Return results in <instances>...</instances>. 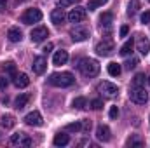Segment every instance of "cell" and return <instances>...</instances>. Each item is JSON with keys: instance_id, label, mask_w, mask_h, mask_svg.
<instances>
[{"instance_id": "cell-5", "label": "cell", "mask_w": 150, "mask_h": 148, "mask_svg": "<svg viewBox=\"0 0 150 148\" xmlns=\"http://www.w3.org/2000/svg\"><path fill=\"white\" fill-rule=\"evenodd\" d=\"M11 145H16V147H30L32 145V140L25 132H16V134L11 136Z\"/></svg>"}, {"instance_id": "cell-37", "label": "cell", "mask_w": 150, "mask_h": 148, "mask_svg": "<svg viewBox=\"0 0 150 148\" xmlns=\"http://www.w3.org/2000/svg\"><path fill=\"white\" fill-rule=\"evenodd\" d=\"M89 129H91V122H89V120H82V131L87 132Z\"/></svg>"}, {"instance_id": "cell-34", "label": "cell", "mask_w": 150, "mask_h": 148, "mask_svg": "<svg viewBox=\"0 0 150 148\" xmlns=\"http://www.w3.org/2000/svg\"><path fill=\"white\" fill-rule=\"evenodd\" d=\"M72 4H75V0H58V7H68V5H72Z\"/></svg>"}, {"instance_id": "cell-6", "label": "cell", "mask_w": 150, "mask_h": 148, "mask_svg": "<svg viewBox=\"0 0 150 148\" xmlns=\"http://www.w3.org/2000/svg\"><path fill=\"white\" fill-rule=\"evenodd\" d=\"M98 91L101 92V94H105V96H108V98H112V96H115L117 92H119V87L115 85V84H112V82H101L100 85H98Z\"/></svg>"}, {"instance_id": "cell-33", "label": "cell", "mask_w": 150, "mask_h": 148, "mask_svg": "<svg viewBox=\"0 0 150 148\" xmlns=\"http://www.w3.org/2000/svg\"><path fill=\"white\" fill-rule=\"evenodd\" d=\"M138 7H140V5H138V2L134 0L133 4H129V9H127V14H129V16H133V14H134V12L138 11Z\"/></svg>"}, {"instance_id": "cell-17", "label": "cell", "mask_w": 150, "mask_h": 148, "mask_svg": "<svg viewBox=\"0 0 150 148\" xmlns=\"http://www.w3.org/2000/svg\"><path fill=\"white\" fill-rule=\"evenodd\" d=\"M14 84H16V87L23 89V87H28V84H30V78H28V75H26V73H19V75H16V78H14Z\"/></svg>"}, {"instance_id": "cell-26", "label": "cell", "mask_w": 150, "mask_h": 148, "mask_svg": "<svg viewBox=\"0 0 150 148\" xmlns=\"http://www.w3.org/2000/svg\"><path fill=\"white\" fill-rule=\"evenodd\" d=\"M65 131H70V132H80L82 131V120L80 122H72L65 127Z\"/></svg>"}, {"instance_id": "cell-4", "label": "cell", "mask_w": 150, "mask_h": 148, "mask_svg": "<svg viewBox=\"0 0 150 148\" xmlns=\"http://www.w3.org/2000/svg\"><path fill=\"white\" fill-rule=\"evenodd\" d=\"M42 19V12L40 9H26L21 16V21L25 25H33V23H38Z\"/></svg>"}, {"instance_id": "cell-43", "label": "cell", "mask_w": 150, "mask_h": 148, "mask_svg": "<svg viewBox=\"0 0 150 148\" xmlns=\"http://www.w3.org/2000/svg\"><path fill=\"white\" fill-rule=\"evenodd\" d=\"M149 2H150V0H149Z\"/></svg>"}, {"instance_id": "cell-21", "label": "cell", "mask_w": 150, "mask_h": 148, "mask_svg": "<svg viewBox=\"0 0 150 148\" xmlns=\"http://www.w3.org/2000/svg\"><path fill=\"white\" fill-rule=\"evenodd\" d=\"M0 124H2L5 129H12L14 124H16V118H14L12 115H4V117L0 118Z\"/></svg>"}, {"instance_id": "cell-31", "label": "cell", "mask_w": 150, "mask_h": 148, "mask_svg": "<svg viewBox=\"0 0 150 148\" xmlns=\"http://www.w3.org/2000/svg\"><path fill=\"white\" fill-rule=\"evenodd\" d=\"M89 106H91L93 110H101V106H103V101H101V99H93V101L89 103Z\"/></svg>"}, {"instance_id": "cell-14", "label": "cell", "mask_w": 150, "mask_h": 148, "mask_svg": "<svg viewBox=\"0 0 150 148\" xmlns=\"http://www.w3.org/2000/svg\"><path fill=\"white\" fill-rule=\"evenodd\" d=\"M65 19H67V14H65V11L59 7V9H54L52 12H51V21L54 23V25H61V23H65Z\"/></svg>"}, {"instance_id": "cell-40", "label": "cell", "mask_w": 150, "mask_h": 148, "mask_svg": "<svg viewBox=\"0 0 150 148\" xmlns=\"http://www.w3.org/2000/svg\"><path fill=\"white\" fill-rule=\"evenodd\" d=\"M51 49H52V44H47V45H45V47H44L42 51H44V52H49Z\"/></svg>"}, {"instance_id": "cell-20", "label": "cell", "mask_w": 150, "mask_h": 148, "mask_svg": "<svg viewBox=\"0 0 150 148\" xmlns=\"http://www.w3.org/2000/svg\"><path fill=\"white\" fill-rule=\"evenodd\" d=\"M28 101H30V94H21V96H18V98H16V108H18V110H23V108L28 105Z\"/></svg>"}, {"instance_id": "cell-7", "label": "cell", "mask_w": 150, "mask_h": 148, "mask_svg": "<svg viewBox=\"0 0 150 148\" xmlns=\"http://www.w3.org/2000/svg\"><path fill=\"white\" fill-rule=\"evenodd\" d=\"M86 16H87V12H86L84 7H75V9L70 11V14H68V21L70 23H80V21L86 19Z\"/></svg>"}, {"instance_id": "cell-27", "label": "cell", "mask_w": 150, "mask_h": 148, "mask_svg": "<svg viewBox=\"0 0 150 148\" xmlns=\"http://www.w3.org/2000/svg\"><path fill=\"white\" fill-rule=\"evenodd\" d=\"M87 106V99L86 98H75L74 99V108H77V110H84Z\"/></svg>"}, {"instance_id": "cell-35", "label": "cell", "mask_w": 150, "mask_h": 148, "mask_svg": "<svg viewBox=\"0 0 150 148\" xmlns=\"http://www.w3.org/2000/svg\"><path fill=\"white\" fill-rule=\"evenodd\" d=\"M7 84H9L7 77H5V75H0V89H2V91H4V89L7 87Z\"/></svg>"}, {"instance_id": "cell-12", "label": "cell", "mask_w": 150, "mask_h": 148, "mask_svg": "<svg viewBox=\"0 0 150 148\" xmlns=\"http://www.w3.org/2000/svg\"><path fill=\"white\" fill-rule=\"evenodd\" d=\"M45 66H47V61H45V58L44 56H37L35 59H33V65H32V68H33V72L37 75H42L45 72Z\"/></svg>"}, {"instance_id": "cell-25", "label": "cell", "mask_w": 150, "mask_h": 148, "mask_svg": "<svg viewBox=\"0 0 150 148\" xmlns=\"http://www.w3.org/2000/svg\"><path fill=\"white\" fill-rule=\"evenodd\" d=\"M4 68H5V72H7V75L11 77V78H16V66H14V63L12 61H9V63H5L4 65Z\"/></svg>"}, {"instance_id": "cell-41", "label": "cell", "mask_w": 150, "mask_h": 148, "mask_svg": "<svg viewBox=\"0 0 150 148\" xmlns=\"http://www.w3.org/2000/svg\"><path fill=\"white\" fill-rule=\"evenodd\" d=\"M5 11V0H0V12Z\"/></svg>"}, {"instance_id": "cell-38", "label": "cell", "mask_w": 150, "mask_h": 148, "mask_svg": "<svg viewBox=\"0 0 150 148\" xmlns=\"http://www.w3.org/2000/svg\"><path fill=\"white\" fill-rule=\"evenodd\" d=\"M142 23H150V11L142 14Z\"/></svg>"}, {"instance_id": "cell-32", "label": "cell", "mask_w": 150, "mask_h": 148, "mask_svg": "<svg viewBox=\"0 0 150 148\" xmlns=\"http://www.w3.org/2000/svg\"><path fill=\"white\" fill-rule=\"evenodd\" d=\"M124 65H126V68H127V70H133V68L138 65V59H136V58H131V59H127Z\"/></svg>"}, {"instance_id": "cell-11", "label": "cell", "mask_w": 150, "mask_h": 148, "mask_svg": "<svg viewBox=\"0 0 150 148\" xmlns=\"http://www.w3.org/2000/svg\"><path fill=\"white\" fill-rule=\"evenodd\" d=\"M25 122L28 124V125H33V127H38V125H42V115H40V111H30L26 117H25Z\"/></svg>"}, {"instance_id": "cell-3", "label": "cell", "mask_w": 150, "mask_h": 148, "mask_svg": "<svg viewBox=\"0 0 150 148\" xmlns=\"http://www.w3.org/2000/svg\"><path fill=\"white\" fill-rule=\"evenodd\" d=\"M129 98L136 105H145L149 101V94H147V91L142 85H133L131 91H129Z\"/></svg>"}, {"instance_id": "cell-9", "label": "cell", "mask_w": 150, "mask_h": 148, "mask_svg": "<svg viewBox=\"0 0 150 148\" xmlns=\"http://www.w3.org/2000/svg\"><path fill=\"white\" fill-rule=\"evenodd\" d=\"M30 37H32V42H42V40H45V38L49 37V30L45 28V26H38V28H33L32 30V33H30Z\"/></svg>"}, {"instance_id": "cell-18", "label": "cell", "mask_w": 150, "mask_h": 148, "mask_svg": "<svg viewBox=\"0 0 150 148\" xmlns=\"http://www.w3.org/2000/svg\"><path fill=\"white\" fill-rule=\"evenodd\" d=\"M52 143H54L56 147H65V145H68V143H70V138H68V134L59 132V134H56V136H54Z\"/></svg>"}, {"instance_id": "cell-29", "label": "cell", "mask_w": 150, "mask_h": 148, "mask_svg": "<svg viewBox=\"0 0 150 148\" xmlns=\"http://www.w3.org/2000/svg\"><path fill=\"white\" fill-rule=\"evenodd\" d=\"M107 2H108V0H91V2H89V9L94 11L96 7H100V5H103V4H107Z\"/></svg>"}, {"instance_id": "cell-8", "label": "cell", "mask_w": 150, "mask_h": 148, "mask_svg": "<svg viewBox=\"0 0 150 148\" xmlns=\"http://www.w3.org/2000/svg\"><path fill=\"white\" fill-rule=\"evenodd\" d=\"M113 51V42L112 40H103L96 45V54L98 56H110Z\"/></svg>"}, {"instance_id": "cell-36", "label": "cell", "mask_w": 150, "mask_h": 148, "mask_svg": "<svg viewBox=\"0 0 150 148\" xmlns=\"http://www.w3.org/2000/svg\"><path fill=\"white\" fill-rule=\"evenodd\" d=\"M108 115H110V118H117V117H119V108H117V106H112Z\"/></svg>"}, {"instance_id": "cell-22", "label": "cell", "mask_w": 150, "mask_h": 148, "mask_svg": "<svg viewBox=\"0 0 150 148\" xmlns=\"http://www.w3.org/2000/svg\"><path fill=\"white\" fill-rule=\"evenodd\" d=\"M100 21H101L103 26H110L112 21H113V14L112 12H103V14L100 16Z\"/></svg>"}, {"instance_id": "cell-39", "label": "cell", "mask_w": 150, "mask_h": 148, "mask_svg": "<svg viewBox=\"0 0 150 148\" xmlns=\"http://www.w3.org/2000/svg\"><path fill=\"white\" fill-rule=\"evenodd\" d=\"M127 32H129V28H127V26L124 25V26L120 28V37H126V35H127Z\"/></svg>"}, {"instance_id": "cell-30", "label": "cell", "mask_w": 150, "mask_h": 148, "mask_svg": "<svg viewBox=\"0 0 150 148\" xmlns=\"http://www.w3.org/2000/svg\"><path fill=\"white\" fill-rule=\"evenodd\" d=\"M143 82H145V75L143 73H138L133 78V85H143Z\"/></svg>"}, {"instance_id": "cell-23", "label": "cell", "mask_w": 150, "mask_h": 148, "mask_svg": "<svg viewBox=\"0 0 150 148\" xmlns=\"http://www.w3.org/2000/svg\"><path fill=\"white\" fill-rule=\"evenodd\" d=\"M107 70H108V73L112 75V77H119L120 72H122V68H120V65H119V63H110Z\"/></svg>"}, {"instance_id": "cell-10", "label": "cell", "mask_w": 150, "mask_h": 148, "mask_svg": "<svg viewBox=\"0 0 150 148\" xmlns=\"http://www.w3.org/2000/svg\"><path fill=\"white\" fill-rule=\"evenodd\" d=\"M70 35H72V40L74 42H84L86 38L89 37V30L84 28V26H77V28H74L70 32Z\"/></svg>"}, {"instance_id": "cell-24", "label": "cell", "mask_w": 150, "mask_h": 148, "mask_svg": "<svg viewBox=\"0 0 150 148\" xmlns=\"http://www.w3.org/2000/svg\"><path fill=\"white\" fill-rule=\"evenodd\" d=\"M133 45H134V42H133V38H129V40L120 47V54H122V56H127V54L133 51Z\"/></svg>"}, {"instance_id": "cell-16", "label": "cell", "mask_w": 150, "mask_h": 148, "mask_svg": "<svg viewBox=\"0 0 150 148\" xmlns=\"http://www.w3.org/2000/svg\"><path fill=\"white\" fill-rule=\"evenodd\" d=\"M68 61V52L67 51H58L56 54H54V58H52V65L54 66H61V65H65Z\"/></svg>"}, {"instance_id": "cell-42", "label": "cell", "mask_w": 150, "mask_h": 148, "mask_svg": "<svg viewBox=\"0 0 150 148\" xmlns=\"http://www.w3.org/2000/svg\"><path fill=\"white\" fill-rule=\"evenodd\" d=\"M149 84H150V77H149Z\"/></svg>"}, {"instance_id": "cell-15", "label": "cell", "mask_w": 150, "mask_h": 148, "mask_svg": "<svg viewBox=\"0 0 150 148\" xmlns=\"http://www.w3.org/2000/svg\"><path fill=\"white\" fill-rule=\"evenodd\" d=\"M136 47H138V51H140V54H143V56H147L150 51V44H149V38L147 37H138L136 40Z\"/></svg>"}, {"instance_id": "cell-13", "label": "cell", "mask_w": 150, "mask_h": 148, "mask_svg": "<svg viewBox=\"0 0 150 148\" xmlns=\"http://www.w3.org/2000/svg\"><path fill=\"white\" fill-rule=\"evenodd\" d=\"M96 138L100 140V141H110V127L108 125H98V129H96Z\"/></svg>"}, {"instance_id": "cell-2", "label": "cell", "mask_w": 150, "mask_h": 148, "mask_svg": "<svg viewBox=\"0 0 150 148\" xmlns=\"http://www.w3.org/2000/svg\"><path fill=\"white\" fill-rule=\"evenodd\" d=\"M79 70H80V73L84 75V77L91 78V77H96V75L100 73V65L94 59H82L80 65H79Z\"/></svg>"}, {"instance_id": "cell-28", "label": "cell", "mask_w": 150, "mask_h": 148, "mask_svg": "<svg viewBox=\"0 0 150 148\" xmlns=\"http://www.w3.org/2000/svg\"><path fill=\"white\" fill-rule=\"evenodd\" d=\"M127 147H143V141L140 140V138H136V136H133L131 140H127Z\"/></svg>"}, {"instance_id": "cell-19", "label": "cell", "mask_w": 150, "mask_h": 148, "mask_svg": "<svg viewBox=\"0 0 150 148\" xmlns=\"http://www.w3.org/2000/svg\"><path fill=\"white\" fill-rule=\"evenodd\" d=\"M7 37H9L11 42H21L23 33H21V30H19V28H11V30H9V33H7Z\"/></svg>"}, {"instance_id": "cell-1", "label": "cell", "mask_w": 150, "mask_h": 148, "mask_svg": "<svg viewBox=\"0 0 150 148\" xmlns=\"http://www.w3.org/2000/svg\"><path fill=\"white\" fill-rule=\"evenodd\" d=\"M75 82L74 75L70 72H61V73H52L49 77V84L54 87H70Z\"/></svg>"}]
</instances>
